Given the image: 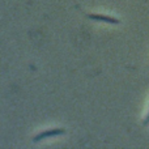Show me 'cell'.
I'll return each instance as SVG.
<instances>
[{
  "label": "cell",
  "instance_id": "obj_1",
  "mask_svg": "<svg viewBox=\"0 0 149 149\" xmlns=\"http://www.w3.org/2000/svg\"><path fill=\"white\" fill-rule=\"evenodd\" d=\"M64 132H65L64 130H49V131L42 132V134H39L38 136H36V137L33 139V141H34V143H37V141H39L41 139H45V137L55 136V135H63Z\"/></svg>",
  "mask_w": 149,
  "mask_h": 149
},
{
  "label": "cell",
  "instance_id": "obj_2",
  "mask_svg": "<svg viewBox=\"0 0 149 149\" xmlns=\"http://www.w3.org/2000/svg\"><path fill=\"white\" fill-rule=\"evenodd\" d=\"M92 20H98V21H105V22H110V24H118L119 21L115 17H110V16H102V15H89L88 16Z\"/></svg>",
  "mask_w": 149,
  "mask_h": 149
},
{
  "label": "cell",
  "instance_id": "obj_3",
  "mask_svg": "<svg viewBox=\"0 0 149 149\" xmlns=\"http://www.w3.org/2000/svg\"><path fill=\"white\" fill-rule=\"evenodd\" d=\"M147 124H149V111H148L147 118H145V120H144V126H147Z\"/></svg>",
  "mask_w": 149,
  "mask_h": 149
}]
</instances>
